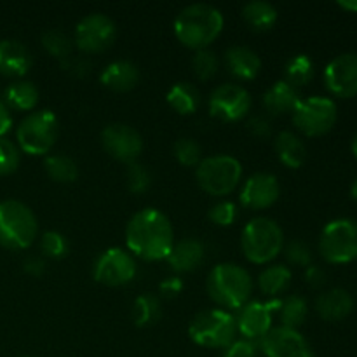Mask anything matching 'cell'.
Returning a JSON list of instances; mask_svg holds the SVG:
<instances>
[{
	"label": "cell",
	"mask_w": 357,
	"mask_h": 357,
	"mask_svg": "<svg viewBox=\"0 0 357 357\" xmlns=\"http://www.w3.org/2000/svg\"><path fill=\"white\" fill-rule=\"evenodd\" d=\"M192 68L195 75L202 80L211 79L218 70V56L209 49H199L195 56L192 58Z\"/></svg>",
	"instance_id": "cell-36"
},
{
	"label": "cell",
	"mask_w": 357,
	"mask_h": 357,
	"mask_svg": "<svg viewBox=\"0 0 357 357\" xmlns=\"http://www.w3.org/2000/svg\"><path fill=\"white\" fill-rule=\"evenodd\" d=\"M281 302H248L243 309H239L236 324L237 331L244 337V340L261 342L265 335L272 330V314L279 309Z\"/></svg>",
	"instance_id": "cell-15"
},
{
	"label": "cell",
	"mask_w": 357,
	"mask_h": 357,
	"mask_svg": "<svg viewBox=\"0 0 357 357\" xmlns=\"http://www.w3.org/2000/svg\"><path fill=\"white\" fill-rule=\"evenodd\" d=\"M42 45H44L45 51L49 52L54 58L66 61L68 58H72V38L61 30H47L42 35Z\"/></svg>",
	"instance_id": "cell-34"
},
{
	"label": "cell",
	"mask_w": 357,
	"mask_h": 357,
	"mask_svg": "<svg viewBox=\"0 0 357 357\" xmlns=\"http://www.w3.org/2000/svg\"><path fill=\"white\" fill-rule=\"evenodd\" d=\"M208 218L218 227H229L237 218V206L230 201H220L209 209Z\"/></svg>",
	"instance_id": "cell-40"
},
{
	"label": "cell",
	"mask_w": 357,
	"mask_h": 357,
	"mask_svg": "<svg viewBox=\"0 0 357 357\" xmlns=\"http://www.w3.org/2000/svg\"><path fill=\"white\" fill-rule=\"evenodd\" d=\"M10 126H13V117H10L9 108L3 101H0V138H3V135L9 131Z\"/></svg>",
	"instance_id": "cell-48"
},
{
	"label": "cell",
	"mask_w": 357,
	"mask_h": 357,
	"mask_svg": "<svg viewBox=\"0 0 357 357\" xmlns=\"http://www.w3.org/2000/svg\"><path fill=\"white\" fill-rule=\"evenodd\" d=\"M250 107V93L239 84H222L209 96V112L213 117L220 119V121H239V119L246 117Z\"/></svg>",
	"instance_id": "cell-13"
},
{
	"label": "cell",
	"mask_w": 357,
	"mask_h": 357,
	"mask_svg": "<svg viewBox=\"0 0 357 357\" xmlns=\"http://www.w3.org/2000/svg\"><path fill=\"white\" fill-rule=\"evenodd\" d=\"M115 37L117 28L107 14H87L75 26V44L84 52L105 51L114 44Z\"/></svg>",
	"instance_id": "cell-11"
},
{
	"label": "cell",
	"mask_w": 357,
	"mask_h": 357,
	"mask_svg": "<svg viewBox=\"0 0 357 357\" xmlns=\"http://www.w3.org/2000/svg\"><path fill=\"white\" fill-rule=\"evenodd\" d=\"M38 103V89L33 82L16 80L6 89V105L16 110H33Z\"/></svg>",
	"instance_id": "cell-29"
},
{
	"label": "cell",
	"mask_w": 357,
	"mask_h": 357,
	"mask_svg": "<svg viewBox=\"0 0 357 357\" xmlns=\"http://www.w3.org/2000/svg\"><path fill=\"white\" fill-rule=\"evenodd\" d=\"M319 251L330 264H349L357 258V222L351 218L331 220L319 237Z\"/></svg>",
	"instance_id": "cell-9"
},
{
	"label": "cell",
	"mask_w": 357,
	"mask_h": 357,
	"mask_svg": "<svg viewBox=\"0 0 357 357\" xmlns=\"http://www.w3.org/2000/svg\"><path fill=\"white\" fill-rule=\"evenodd\" d=\"M307 300L300 295H291L284 298L279 305V316H281V326L298 330L307 319Z\"/></svg>",
	"instance_id": "cell-30"
},
{
	"label": "cell",
	"mask_w": 357,
	"mask_h": 357,
	"mask_svg": "<svg viewBox=\"0 0 357 357\" xmlns=\"http://www.w3.org/2000/svg\"><path fill=\"white\" fill-rule=\"evenodd\" d=\"M159 289L164 298H174L183 291V281L180 278H167L160 282Z\"/></svg>",
	"instance_id": "cell-44"
},
{
	"label": "cell",
	"mask_w": 357,
	"mask_h": 357,
	"mask_svg": "<svg viewBox=\"0 0 357 357\" xmlns=\"http://www.w3.org/2000/svg\"><path fill=\"white\" fill-rule=\"evenodd\" d=\"M23 268L26 274L33 275V278H40L45 271V261L42 257H28L26 260L23 261Z\"/></svg>",
	"instance_id": "cell-47"
},
{
	"label": "cell",
	"mask_w": 357,
	"mask_h": 357,
	"mask_svg": "<svg viewBox=\"0 0 357 357\" xmlns=\"http://www.w3.org/2000/svg\"><path fill=\"white\" fill-rule=\"evenodd\" d=\"M174 230L169 218L155 208H145L132 215L126 227L129 251L143 260H164L174 246Z\"/></svg>",
	"instance_id": "cell-1"
},
{
	"label": "cell",
	"mask_w": 357,
	"mask_h": 357,
	"mask_svg": "<svg viewBox=\"0 0 357 357\" xmlns=\"http://www.w3.org/2000/svg\"><path fill=\"white\" fill-rule=\"evenodd\" d=\"M314 77V63L307 54H296L286 63L284 80L295 89L307 86Z\"/></svg>",
	"instance_id": "cell-31"
},
{
	"label": "cell",
	"mask_w": 357,
	"mask_h": 357,
	"mask_svg": "<svg viewBox=\"0 0 357 357\" xmlns=\"http://www.w3.org/2000/svg\"><path fill=\"white\" fill-rule=\"evenodd\" d=\"M236 317L223 309L202 310L188 326L192 340L206 349H227L236 340Z\"/></svg>",
	"instance_id": "cell-6"
},
{
	"label": "cell",
	"mask_w": 357,
	"mask_h": 357,
	"mask_svg": "<svg viewBox=\"0 0 357 357\" xmlns=\"http://www.w3.org/2000/svg\"><path fill=\"white\" fill-rule=\"evenodd\" d=\"M316 310L324 321L337 323L351 316L354 310V298L344 288H331L321 293L316 300Z\"/></svg>",
	"instance_id": "cell-19"
},
{
	"label": "cell",
	"mask_w": 357,
	"mask_h": 357,
	"mask_svg": "<svg viewBox=\"0 0 357 357\" xmlns=\"http://www.w3.org/2000/svg\"><path fill=\"white\" fill-rule=\"evenodd\" d=\"M16 138L24 153L44 155L58 138V119L51 110L31 112L17 126Z\"/></svg>",
	"instance_id": "cell-8"
},
{
	"label": "cell",
	"mask_w": 357,
	"mask_h": 357,
	"mask_svg": "<svg viewBox=\"0 0 357 357\" xmlns=\"http://www.w3.org/2000/svg\"><path fill=\"white\" fill-rule=\"evenodd\" d=\"M166 100L169 103V107L173 110H176L178 114L188 115L194 114L199 108V105H201V94H199L197 87L192 86L190 82H176L167 91Z\"/></svg>",
	"instance_id": "cell-26"
},
{
	"label": "cell",
	"mask_w": 357,
	"mask_h": 357,
	"mask_svg": "<svg viewBox=\"0 0 357 357\" xmlns=\"http://www.w3.org/2000/svg\"><path fill=\"white\" fill-rule=\"evenodd\" d=\"M246 128L253 132L258 138H268L272 132V124L267 117L264 115H253V117L248 119Z\"/></svg>",
	"instance_id": "cell-43"
},
{
	"label": "cell",
	"mask_w": 357,
	"mask_h": 357,
	"mask_svg": "<svg viewBox=\"0 0 357 357\" xmlns=\"http://www.w3.org/2000/svg\"><path fill=\"white\" fill-rule=\"evenodd\" d=\"M300 101L298 89L289 86L286 80H279L264 94V107L271 115H284L295 110Z\"/></svg>",
	"instance_id": "cell-24"
},
{
	"label": "cell",
	"mask_w": 357,
	"mask_h": 357,
	"mask_svg": "<svg viewBox=\"0 0 357 357\" xmlns=\"http://www.w3.org/2000/svg\"><path fill=\"white\" fill-rule=\"evenodd\" d=\"M20 166V150L13 142L0 138V174H10Z\"/></svg>",
	"instance_id": "cell-41"
},
{
	"label": "cell",
	"mask_w": 357,
	"mask_h": 357,
	"mask_svg": "<svg viewBox=\"0 0 357 357\" xmlns=\"http://www.w3.org/2000/svg\"><path fill=\"white\" fill-rule=\"evenodd\" d=\"M279 180L271 173H255L248 178L241 190V204L250 209L271 208L279 199Z\"/></svg>",
	"instance_id": "cell-18"
},
{
	"label": "cell",
	"mask_w": 357,
	"mask_h": 357,
	"mask_svg": "<svg viewBox=\"0 0 357 357\" xmlns=\"http://www.w3.org/2000/svg\"><path fill=\"white\" fill-rule=\"evenodd\" d=\"M275 153L286 167L298 169L307 157L305 143L293 131H281L275 136Z\"/></svg>",
	"instance_id": "cell-25"
},
{
	"label": "cell",
	"mask_w": 357,
	"mask_h": 357,
	"mask_svg": "<svg viewBox=\"0 0 357 357\" xmlns=\"http://www.w3.org/2000/svg\"><path fill=\"white\" fill-rule=\"evenodd\" d=\"M351 195H352V199H354V201L357 202V178H356L354 183H352V187H351Z\"/></svg>",
	"instance_id": "cell-50"
},
{
	"label": "cell",
	"mask_w": 357,
	"mask_h": 357,
	"mask_svg": "<svg viewBox=\"0 0 357 357\" xmlns=\"http://www.w3.org/2000/svg\"><path fill=\"white\" fill-rule=\"evenodd\" d=\"M241 248L251 264H268L284 248V234L275 220L258 216L243 229Z\"/></svg>",
	"instance_id": "cell-4"
},
{
	"label": "cell",
	"mask_w": 357,
	"mask_h": 357,
	"mask_svg": "<svg viewBox=\"0 0 357 357\" xmlns=\"http://www.w3.org/2000/svg\"><path fill=\"white\" fill-rule=\"evenodd\" d=\"M305 281L307 284L312 288H323L326 284V272L319 267V265H309L305 268Z\"/></svg>",
	"instance_id": "cell-45"
},
{
	"label": "cell",
	"mask_w": 357,
	"mask_h": 357,
	"mask_svg": "<svg viewBox=\"0 0 357 357\" xmlns=\"http://www.w3.org/2000/svg\"><path fill=\"white\" fill-rule=\"evenodd\" d=\"M38 234V222L26 204L14 199L0 202V244L7 250H26Z\"/></svg>",
	"instance_id": "cell-5"
},
{
	"label": "cell",
	"mask_w": 357,
	"mask_h": 357,
	"mask_svg": "<svg viewBox=\"0 0 357 357\" xmlns=\"http://www.w3.org/2000/svg\"><path fill=\"white\" fill-rule=\"evenodd\" d=\"M225 65L234 77L241 80H250L260 73L261 59L253 49L246 45H232L225 52Z\"/></svg>",
	"instance_id": "cell-22"
},
{
	"label": "cell",
	"mask_w": 357,
	"mask_h": 357,
	"mask_svg": "<svg viewBox=\"0 0 357 357\" xmlns=\"http://www.w3.org/2000/svg\"><path fill=\"white\" fill-rule=\"evenodd\" d=\"M100 80L108 89L124 93V91L132 89L138 84L139 70L132 61L117 59V61H112L110 65H107L101 70Z\"/></svg>",
	"instance_id": "cell-23"
},
{
	"label": "cell",
	"mask_w": 357,
	"mask_h": 357,
	"mask_svg": "<svg viewBox=\"0 0 357 357\" xmlns=\"http://www.w3.org/2000/svg\"><path fill=\"white\" fill-rule=\"evenodd\" d=\"M93 275L105 286L128 284L136 275V261L122 248H108L98 257Z\"/></svg>",
	"instance_id": "cell-12"
},
{
	"label": "cell",
	"mask_w": 357,
	"mask_h": 357,
	"mask_svg": "<svg viewBox=\"0 0 357 357\" xmlns=\"http://www.w3.org/2000/svg\"><path fill=\"white\" fill-rule=\"evenodd\" d=\"M223 30V14L209 3H190L174 20V35L192 49H208Z\"/></svg>",
	"instance_id": "cell-2"
},
{
	"label": "cell",
	"mask_w": 357,
	"mask_h": 357,
	"mask_svg": "<svg viewBox=\"0 0 357 357\" xmlns=\"http://www.w3.org/2000/svg\"><path fill=\"white\" fill-rule=\"evenodd\" d=\"M101 143L103 149L112 157L124 162H135L143 150V139L135 128L128 124H108L101 132Z\"/></svg>",
	"instance_id": "cell-14"
},
{
	"label": "cell",
	"mask_w": 357,
	"mask_h": 357,
	"mask_svg": "<svg viewBox=\"0 0 357 357\" xmlns=\"http://www.w3.org/2000/svg\"><path fill=\"white\" fill-rule=\"evenodd\" d=\"M253 291V279L237 264H220L209 272L208 293L213 302L225 309H243Z\"/></svg>",
	"instance_id": "cell-3"
},
{
	"label": "cell",
	"mask_w": 357,
	"mask_h": 357,
	"mask_svg": "<svg viewBox=\"0 0 357 357\" xmlns=\"http://www.w3.org/2000/svg\"><path fill=\"white\" fill-rule=\"evenodd\" d=\"M173 150L174 157H176V160L181 166H199V162L202 160L201 146H199V143L192 138H180L174 143Z\"/></svg>",
	"instance_id": "cell-35"
},
{
	"label": "cell",
	"mask_w": 357,
	"mask_h": 357,
	"mask_svg": "<svg viewBox=\"0 0 357 357\" xmlns=\"http://www.w3.org/2000/svg\"><path fill=\"white\" fill-rule=\"evenodd\" d=\"M291 284V271L286 265H268L258 275V286L267 296H275L284 293Z\"/></svg>",
	"instance_id": "cell-28"
},
{
	"label": "cell",
	"mask_w": 357,
	"mask_h": 357,
	"mask_svg": "<svg viewBox=\"0 0 357 357\" xmlns=\"http://www.w3.org/2000/svg\"><path fill=\"white\" fill-rule=\"evenodd\" d=\"M293 124L305 136H323L337 122V103L326 96H310L296 103Z\"/></svg>",
	"instance_id": "cell-10"
},
{
	"label": "cell",
	"mask_w": 357,
	"mask_h": 357,
	"mask_svg": "<svg viewBox=\"0 0 357 357\" xmlns=\"http://www.w3.org/2000/svg\"><path fill=\"white\" fill-rule=\"evenodd\" d=\"M338 6H340L342 9L349 10V13H357V0H340Z\"/></svg>",
	"instance_id": "cell-49"
},
{
	"label": "cell",
	"mask_w": 357,
	"mask_h": 357,
	"mask_svg": "<svg viewBox=\"0 0 357 357\" xmlns=\"http://www.w3.org/2000/svg\"><path fill=\"white\" fill-rule=\"evenodd\" d=\"M40 251L47 258H63L68 253V241L61 232L49 230L40 237Z\"/></svg>",
	"instance_id": "cell-38"
},
{
	"label": "cell",
	"mask_w": 357,
	"mask_h": 357,
	"mask_svg": "<svg viewBox=\"0 0 357 357\" xmlns=\"http://www.w3.org/2000/svg\"><path fill=\"white\" fill-rule=\"evenodd\" d=\"M63 65L77 77H84L91 72V61L86 58H68L66 61H63Z\"/></svg>",
	"instance_id": "cell-46"
},
{
	"label": "cell",
	"mask_w": 357,
	"mask_h": 357,
	"mask_svg": "<svg viewBox=\"0 0 357 357\" xmlns=\"http://www.w3.org/2000/svg\"><path fill=\"white\" fill-rule=\"evenodd\" d=\"M204 244L194 237H187V239L174 243L166 260L174 272H192L201 267V264L204 261Z\"/></svg>",
	"instance_id": "cell-20"
},
{
	"label": "cell",
	"mask_w": 357,
	"mask_h": 357,
	"mask_svg": "<svg viewBox=\"0 0 357 357\" xmlns=\"http://www.w3.org/2000/svg\"><path fill=\"white\" fill-rule=\"evenodd\" d=\"M260 345L265 357H314L307 338L291 328H272Z\"/></svg>",
	"instance_id": "cell-16"
},
{
	"label": "cell",
	"mask_w": 357,
	"mask_h": 357,
	"mask_svg": "<svg viewBox=\"0 0 357 357\" xmlns=\"http://www.w3.org/2000/svg\"><path fill=\"white\" fill-rule=\"evenodd\" d=\"M352 153H354V157L357 159V132H356L354 139H352Z\"/></svg>",
	"instance_id": "cell-51"
},
{
	"label": "cell",
	"mask_w": 357,
	"mask_h": 357,
	"mask_svg": "<svg viewBox=\"0 0 357 357\" xmlns=\"http://www.w3.org/2000/svg\"><path fill=\"white\" fill-rule=\"evenodd\" d=\"M126 180H128L129 190L135 192V194H143L152 185V174L143 164L131 162L128 167V173H126Z\"/></svg>",
	"instance_id": "cell-39"
},
{
	"label": "cell",
	"mask_w": 357,
	"mask_h": 357,
	"mask_svg": "<svg viewBox=\"0 0 357 357\" xmlns=\"http://www.w3.org/2000/svg\"><path fill=\"white\" fill-rule=\"evenodd\" d=\"M257 344L250 340H234L223 352V357H257Z\"/></svg>",
	"instance_id": "cell-42"
},
{
	"label": "cell",
	"mask_w": 357,
	"mask_h": 357,
	"mask_svg": "<svg viewBox=\"0 0 357 357\" xmlns=\"http://www.w3.org/2000/svg\"><path fill=\"white\" fill-rule=\"evenodd\" d=\"M324 84L328 91L338 98H352L357 94V54L345 52L331 59L324 68Z\"/></svg>",
	"instance_id": "cell-17"
},
{
	"label": "cell",
	"mask_w": 357,
	"mask_h": 357,
	"mask_svg": "<svg viewBox=\"0 0 357 357\" xmlns=\"http://www.w3.org/2000/svg\"><path fill=\"white\" fill-rule=\"evenodd\" d=\"M197 183L206 194L223 197L236 190L243 178V166L232 155H211L199 162Z\"/></svg>",
	"instance_id": "cell-7"
},
{
	"label": "cell",
	"mask_w": 357,
	"mask_h": 357,
	"mask_svg": "<svg viewBox=\"0 0 357 357\" xmlns=\"http://www.w3.org/2000/svg\"><path fill=\"white\" fill-rule=\"evenodd\" d=\"M31 54L24 44L14 38L0 40V73L21 77L30 70Z\"/></svg>",
	"instance_id": "cell-21"
},
{
	"label": "cell",
	"mask_w": 357,
	"mask_h": 357,
	"mask_svg": "<svg viewBox=\"0 0 357 357\" xmlns=\"http://www.w3.org/2000/svg\"><path fill=\"white\" fill-rule=\"evenodd\" d=\"M160 302L155 295L152 293H143L135 300V307H132V319L135 324L139 328L150 326V324L157 323L160 317Z\"/></svg>",
	"instance_id": "cell-33"
},
{
	"label": "cell",
	"mask_w": 357,
	"mask_h": 357,
	"mask_svg": "<svg viewBox=\"0 0 357 357\" xmlns=\"http://www.w3.org/2000/svg\"><path fill=\"white\" fill-rule=\"evenodd\" d=\"M44 166L49 178H52L58 183H72L79 176V167H77L75 160L68 155H61V153L47 155Z\"/></svg>",
	"instance_id": "cell-32"
},
{
	"label": "cell",
	"mask_w": 357,
	"mask_h": 357,
	"mask_svg": "<svg viewBox=\"0 0 357 357\" xmlns=\"http://www.w3.org/2000/svg\"><path fill=\"white\" fill-rule=\"evenodd\" d=\"M243 17L255 30H271L278 21V9L265 0H253L243 7Z\"/></svg>",
	"instance_id": "cell-27"
},
{
	"label": "cell",
	"mask_w": 357,
	"mask_h": 357,
	"mask_svg": "<svg viewBox=\"0 0 357 357\" xmlns=\"http://www.w3.org/2000/svg\"><path fill=\"white\" fill-rule=\"evenodd\" d=\"M282 253H284L286 260L295 267L307 268L309 265H312V251H310L309 244L303 243V241L293 239L289 243H284Z\"/></svg>",
	"instance_id": "cell-37"
}]
</instances>
